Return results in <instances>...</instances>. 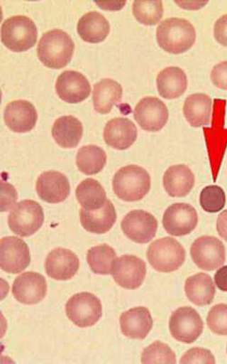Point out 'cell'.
I'll return each instance as SVG.
<instances>
[{"label":"cell","mask_w":227,"mask_h":364,"mask_svg":"<svg viewBox=\"0 0 227 364\" xmlns=\"http://www.w3.org/2000/svg\"><path fill=\"white\" fill-rule=\"evenodd\" d=\"M226 352H227V348H226Z\"/></svg>","instance_id":"43"},{"label":"cell","mask_w":227,"mask_h":364,"mask_svg":"<svg viewBox=\"0 0 227 364\" xmlns=\"http://www.w3.org/2000/svg\"><path fill=\"white\" fill-rule=\"evenodd\" d=\"M122 333L131 339L144 340L153 328V318L145 307H136L125 311L119 318Z\"/></svg>","instance_id":"21"},{"label":"cell","mask_w":227,"mask_h":364,"mask_svg":"<svg viewBox=\"0 0 227 364\" xmlns=\"http://www.w3.org/2000/svg\"><path fill=\"white\" fill-rule=\"evenodd\" d=\"M66 314L77 326H94L102 317L101 301L89 292L74 294L67 302Z\"/></svg>","instance_id":"7"},{"label":"cell","mask_w":227,"mask_h":364,"mask_svg":"<svg viewBox=\"0 0 227 364\" xmlns=\"http://www.w3.org/2000/svg\"><path fill=\"white\" fill-rule=\"evenodd\" d=\"M116 284L126 290H136L140 287L147 275V265L138 257L124 255L116 259L112 269Z\"/></svg>","instance_id":"14"},{"label":"cell","mask_w":227,"mask_h":364,"mask_svg":"<svg viewBox=\"0 0 227 364\" xmlns=\"http://www.w3.org/2000/svg\"><path fill=\"white\" fill-rule=\"evenodd\" d=\"M47 281L38 272H28L16 278L12 294L23 304L33 305L44 300L47 295Z\"/></svg>","instance_id":"15"},{"label":"cell","mask_w":227,"mask_h":364,"mask_svg":"<svg viewBox=\"0 0 227 364\" xmlns=\"http://www.w3.org/2000/svg\"><path fill=\"white\" fill-rule=\"evenodd\" d=\"M211 80L218 89L227 90V60L214 67L211 73Z\"/></svg>","instance_id":"39"},{"label":"cell","mask_w":227,"mask_h":364,"mask_svg":"<svg viewBox=\"0 0 227 364\" xmlns=\"http://www.w3.org/2000/svg\"><path fill=\"white\" fill-rule=\"evenodd\" d=\"M52 136L60 147L74 149L79 144L83 136V125L76 117H60L52 127Z\"/></svg>","instance_id":"24"},{"label":"cell","mask_w":227,"mask_h":364,"mask_svg":"<svg viewBox=\"0 0 227 364\" xmlns=\"http://www.w3.org/2000/svg\"><path fill=\"white\" fill-rule=\"evenodd\" d=\"M197 223H199V215L196 209L189 204H172L165 211L164 229L172 236L188 235L196 229Z\"/></svg>","instance_id":"11"},{"label":"cell","mask_w":227,"mask_h":364,"mask_svg":"<svg viewBox=\"0 0 227 364\" xmlns=\"http://www.w3.org/2000/svg\"><path fill=\"white\" fill-rule=\"evenodd\" d=\"M217 232L221 238L227 242V210L218 216L216 223Z\"/></svg>","instance_id":"42"},{"label":"cell","mask_w":227,"mask_h":364,"mask_svg":"<svg viewBox=\"0 0 227 364\" xmlns=\"http://www.w3.org/2000/svg\"><path fill=\"white\" fill-rule=\"evenodd\" d=\"M44 211L37 201L21 200L15 205L9 216V229L21 237L33 235L43 225Z\"/></svg>","instance_id":"6"},{"label":"cell","mask_w":227,"mask_h":364,"mask_svg":"<svg viewBox=\"0 0 227 364\" xmlns=\"http://www.w3.org/2000/svg\"><path fill=\"white\" fill-rule=\"evenodd\" d=\"M4 120L12 132L25 133L32 131L38 122V112L33 104L18 100L9 102L4 110Z\"/></svg>","instance_id":"19"},{"label":"cell","mask_w":227,"mask_h":364,"mask_svg":"<svg viewBox=\"0 0 227 364\" xmlns=\"http://www.w3.org/2000/svg\"><path fill=\"white\" fill-rule=\"evenodd\" d=\"M180 363H216L215 357L209 350L204 348H192L184 354Z\"/></svg>","instance_id":"37"},{"label":"cell","mask_w":227,"mask_h":364,"mask_svg":"<svg viewBox=\"0 0 227 364\" xmlns=\"http://www.w3.org/2000/svg\"><path fill=\"white\" fill-rule=\"evenodd\" d=\"M157 86L159 94L164 99H177L187 89V74L178 67L165 68L157 75Z\"/></svg>","instance_id":"26"},{"label":"cell","mask_w":227,"mask_h":364,"mask_svg":"<svg viewBox=\"0 0 227 364\" xmlns=\"http://www.w3.org/2000/svg\"><path fill=\"white\" fill-rule=\"evenodd\" d=\"M103 135L104 141L109 147L125 151L138 139V129L128 118H116L106 123Z\"/></svg>","instance_id":"20"},{"label":"cell","mask_w":227,"mask_h":364,"mask_svg":"<svg viewBox=\"0 0 227 364\" xmlns=\"http://www.w3.org/2000/svg\"><path fill=\"white\" fill-rule=\"evenodd\" d=\"M45 269L50 278L57 281H67L79 272V259L72 250L55 249L48 253L45 259Z\"/></svg>","instance_id":"18"},{"label":"cell","mask_w":227,"mask_h":364,"mask_svg":"<svg viewBox=\"0 0 227 364\" xmlns=\"http://www.w3.org/2000/svg\"><path fill=\"white\" fill-rule=\"evenodd\" d=\"M37 50L38 58L45 67L60 70L70 63L74 43L66 31L55 28L42 36Z\"/></svg>","instance_id":"2"},{"label":"cell","mask_w":227,"mask_h":364,"mask_svg":"<svg viewBox=\"0 0 227 364\" xmlns=\"http://www.w3.org/2000/svg\"><path fill=\"white\" fill-rule=\"evenodd\" d=\"M1 41L11 51H27L37 43V26L26 16L9 18L1 26Z\"/></svg>","instance_id":"4"},{"label":"cell","mask_w":227,"mask_h":364,"mask_svg":"<svg viewBox=\"0 0 227 364\" xmlns=\"http://www.w3.org/2000/svg\"><path fill=\"white\" fill-rule=\"evenodd\" d=\"M76 196L81 207L87 210L101 209L108 200L102 185L94 178H87L81 182L77 187Z\"/></svg>","instance_id":"30"},{"label":"cell","mask_w":227,"mask_h":364,"mask_svg":"<svg viewBox=\"0 0 227 364\" xmlns=\"http://www.w3.org/2000/svg\"><path fill=\"white\" fill-rule=\"evenodd\" d=\"M194 264L204 271L222 267L226 262V247L213 236H202L194 240L190 250Z\"/></svg>","instance_id":"8"},{"label":"cell","mask_w":227,"mask_h":364,"mask_svg":"<svg viewBox=\"0 0 227 364\" xmlns=\"http://www.w3.org/2000/svg\"><path fill=\"white\" fill-rule=\"evenodd\" d=\"M0 187H1V208H0V210L1 213H6L17 201L18 193L14 186L6 183V182L2 181L0 183Z\"/></svg>","instance_id":"38"},{"label":"cell","mask_w":227,"mask_h":364,"mask_svg":"<svg viewBox=\"0 0 227 364\" xmlns=\"http://www.w3.org/2000/svg\"><path fill=\"white\" fill-rule=\"evenodd\" d=\"M196 40V28L192 23L184 18L165 19L157 28L159 47L168 53H184L193 47Z\"/></svg>","instance_id":"1"},{"label":"cell","mask_w":227,"mask_h":364,"mask_svg":"<svg viewBox=\"0 0 227 364\" xmlns=\"http://www.w3.org/2000/svg\"><path fill=\"white\" fill-rule=\"evenodd\" d=\"M76 162L79 171L86 175H95L103 171L106 164V154L96 145H87L77 151Z\"/></svg>","instance_id":"31"},{"label":"cell","mask_w":227,"mask_h":364,"mask_svg":"<svg viewBox=\"0 0 227 364\" xmlns=\"http://www.w3.org/2000/svg\"><path fill=\"white\" fill-rule=\"evenodd\" d=\"M134 117L143 129L157 132L167 124L170 113L167 105L158 97H145L136 104Z\"/></svg>","instance_id":"12"},{"label":"cell","mask_w":227,"mask_h":364,"mask_svg":"<svg viewBox=\"0 0 227 364\" xmlns=\"http://www.w3.org/2000/svg\"><path fill=\"white\" fill-rule=\"evenodd\" d=\"M225 191L217 185H210L204 188L200 193V205L209 213H216L226 206Z\"/></svg>","instance_id":"35"},{"label":"cell","mask_w":227,"mask_h":364,"mask_svg":"<svg viewBox=\"0 0 227 364\" xmlns=\"http://www.w3.org/2000/svg\"><path fill=\"white\" fill-rule=\"evenodd\" d=\"M183 112L191 126L199 128L209 125L212 112V99L207 94H192L187 97Z\"/></svg>","instance_id":"29"},{"label":"cell","mask_w":227,"mask_h":364,"mask_svg":"<svg viewBox=\"0 0 227 364\" xmlns=\"http://www.w3.org/2000/svg\"><path fill=\"white\" fill-rule=\"evenodd\" d=\"M87 261L91 271L96 274L109 275L112 273L116 261V253L108 245L93 247L87 252Z\"/></svg>","instance_id":"32"},{"label":"cell","mask_w":227,"mask_h":364,"mask_svg":"<svg viewBox=\"0 0 227 364\" xmlns=\"http://www.w3.org/2000/svg\"><path fill=\"white\" fill-rule=\"evenodd\" d=\"M122 97L123 87L118 81L104 79L94 85V108L100 114H108L111 112L113 107L121 102Z\"/></svg>","instance_id":"25"},{"label":"cell","mask_w":227,"mask_h":364,"mask_svg":"<svg viewBox=\"0 0 227 364\" xmlns=\"http://www.w3.org/2000/svg\"><path fill=\"white\" fill-rule=\"evenodd\" d=\"M35 190L38 197L48 203H60L70 195V184L63 173L57 171H45L38 177Z\"/></svg>","instance_id":"17"},{"label":"cell","mask_w":227,"mask_h":364,"mask_svg":"<svg viewBox=\"0 0 227 364\" xmlns=\"http://www.w3.org/2000/svg\"><path fill=\"white\" fill-rule=\"evenodd\" d=\"M141 363L175 364L177 363L176 354L167 344L157 341L143 350Z\"/></svg>","instance_id":"34"},{"label":"cell","mask_w":227,"mask_h":364,"mask_svg":"<svg viewBox=\"0 0 227 364\" xmlns=\"http://www.w3.org/2000/svg\"><path fill=\"white\" fill-rule=\"evenodd\" d=\"M214 36L219 44L227 47V14L223 15L216 21Z\"/></svg>","instance_id":"40"},{"label":"cell","mask_w":227,"mask_h":364,"mask_svg":"<svg viewBox=\"0 0 227 364\" xmlns=\"http://www.w3.org/2000/svg\"><path fill=\"white\" fill-rule=\"evenodd\" d=\"M58 97L65 102L77 104L89 97V80L82 73L76 70H66L58 76L56 82Z\"/></svg>","instance_id":"16"},{"label":"cell","mask_w":227,"mask_h":364,"mask_svg":"<svg viewBox=\"0 0 227 364\" xmlns=\"http://www.w3.org/2000/svg\"><path fill=\"white\" fill-rule=\"evenodd\" d=\"M171 336L181 343H194L204 331L202 318L194 308L181 307L172 314L170 320Z\"/></svg>","instance_id":"9"},{"label":"cell","mask_w":227,"mask_h":364,"mask_svg":"<svg viewBox=\"0 0 227 364\" xmlns=\"http://www.w3.org/2000/svg\"><path fill=\"white\" fill-rule=\"evenodd\" d=\"M215 282L217 288L227 292V265L220 268L215 274Z\"/></svg>","instance_id":"41"},{"label":"cell","mask_w":227,"mask_h":364,"mask_svg":"<svg viewBox=\"0 0 227 364\" xmlns=\"http://www.w3.org/2000/svg\"><path fill=\"white\" fill-rule=\"evenodd\" d=\"M133 14L136 21L145 26H154L161 21L164 14L162 1H136L133 2Z\"/></svg>","instance_id":"33"},{"label":"cell","mask_w":227,"mask_h":364,"mask_svg":"<svg viewBox=\"0 0 227 364\" xmlns=\"http://www.w3.org/2000/svg\"><path fill=\"white\" fill-rule=\"evenodd\" d=\"M206 323L214 333L227 336V304H216L211 308L207 315Z\"/></svg>","instance_id":"36"},{"label":"cell","mask_w":227,"mask_h":364,"mask_svg":"<svg viewBox=\"0 0 227 364\" xmlns=\"http://www.w3.org/2000/svg\"><path fill=\"white\" fill-rule=\"evenodd\" d=\"M28 246L18 237H5L0 240V268L5 272L17 274L31 264Z\"/></svg>","instance_id":"10"},{"label":"cell","mask_w":227,"mask_h":364,"mask_svg":"<svg viewBox=\"0 0 227 364\" xmlns=\"http://www.w3.org/2000/svg\"><path fill=\"white\" fill-rule=\"evenodd\" d=\"M79 216L81 225L84 229L95 234H104L109 232L116 222L115 206L109 200H106V204L99 210L81 209Z\"/></svg>","instance_id":"22"},{"label":"cell","mask_w":227,"mask_h":364,"mask_svg":"<svg viewBox=\"0 0 227 364\" xmlns=\"http://www.w3.org/2000/svg\"><path fill=\"white\" fill-rule=\"evenodd\" d=\"M150 188V175L140 166H126L116 171L113 178L114 193L119 199L128 203L142 200Z\"/></svg>","instance_id":"3"},{"label":"cell","mask_w":227,"mask_h":364,"mask_svg":"<svg viewBox=\"0 0 227 364\" xmlns=\"http://www.w3.org/2000/svg\"><path fill=\"white\" fill-rule=\"evenodd\" d=\"M163 185L170 197H186L194 188V175L187 165L171 166L165 172Z\"/></svg>","instance_id":"23"},{"label":"cell","mask_w":227,"mask_h":364,"mask_svg":"<svg viewBox=\"0 0 227 364\" xmlns=\"http://www.w3.org/2000/svg\"><path fill=\"white\" fill-rule=\"evenodd\" d=\"M187 297L197 306H206L212 304L216 295V287L212 278L200 272L187 278L184 284Z\"/></svg>","instance_id":"28"},{"label":"cell","mask_w":227,"mask_h":364,"mask_svg":"<svg viewBox=\"0 0 227 364\" xmlns=\"http://www.w3.org/2000/svg\"><path fill=\"white\" fill-rule=\"evenodd\" d=\"M110 31L108 19L101 13L90 11L79 18L77 33L83 41L89 43H99L106 40Z\"/></svg>","instance_id":"27"},{"label":"cell","mask_w":227,"mask_h":364,"mask_svg":"<svg viewBox=\"0 0 227 364\" xmlns=\"http://www.w3.org/2000/svg\"><path fill=\"white\" fill-rule=\"evenodd\" d=\"M148 259L159 272H173L186 261V250L177 240L165 237L151 243L148 250Z\"/></svg>","instance_id":"5"},{"label":"cell","mask_w":227,"mask_h":364,"mask_svg":"<svg viewBox=\"0 0 227 364\" xmlns=\"http://www.w3.org/2000/svg\"><path fill=\"white\" fill-rule=\"evenodd\" d=\"M157 220L145 210H132L121 223V229L129 240L140 245L151 242L157 234Z\"/></svg>","instance_id":"13"}]
</instances>
